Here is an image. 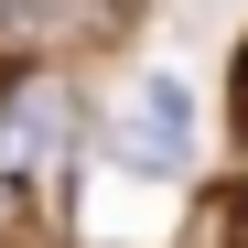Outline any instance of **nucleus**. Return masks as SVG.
I'll list each match as a JSON object with an SVG mask.
<instances>
[{"mask_svg":"<svg viewBox=\"0 0 248 248\" xmlns=\"http://www.w3.org/2000/svg\"><path fill=\"white\" fill-rule=\"evenodd\" d=\"M108 140H119V162H140V173H184L194 162V97H184V76H130Z\"/></svg>","mask_w":248,"mask_h":248,"instance_id":"f257e3e1","label":"nucleus"},{"mask_svg":"<svg viewBox=\"0 0 248 248\" xmlns=\"http://www.w3.org/2000/svg\"><path fill=\"white\" fill-rule=\"evenodd\" d=\"M227 248H248V184L227 194Z\"/></svg>","mask_w":248,"mask_h":248,"instance_id":"f03ea898","label":"nucleus"},{"mask_svg":"<svg viewBox=\"0 0 248 248\" xmlns=\"http://www.w3.org/2000/svg\"><path fill=\"white\" fill-rule=\"evenodd\" d=\"M237 130H248V54H237Z\"/></svg>","mask_w":248,"mask_h":248,"instance_id":"7ed1b4c3","label":"nucleus"}]
</instances>
